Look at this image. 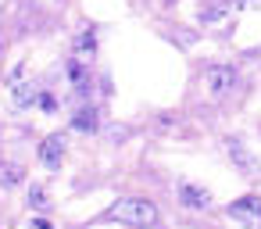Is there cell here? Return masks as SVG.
I'll list each match as a JSON object with an SVG mask.
<instances>
[{"label":"cell","instance_id":"cell-14","mask_svg":"<svg viewBox=\"0 0 261 229\" xmlns=\"http://www.w3.org/2000/svg\"><path fill=\"white\" fill-rule=\"evenodd\" d=\"M40 108H43V111H47V115H50V111H54V108H58V100H54V97H50V93H40Z\"/></svg>","mask_w":261,"mask_h":229},{"label":"cell","instance_id":"cell-1","mask_svg":"<svg viewBox=\"0 0 261 229\" xmlns=\"http://www.w3.org/2000/svg\"><path fill=\"white\" fill-rule=\"evenodd\" d=\"M108 222H122V225H129V229H150V225H158V208L150 204V200H143V197H122V200H115L111 208H108V215H104Z\"/></svg>","mask_w":261,"mask_h":229},{"label":"cell","instance_id":"cell-7","mask_svg":"<svg viewBox=\"0 0 261 229\" xmlns=\"http://www.w3.org/2000/svg\"><path fill=\"white\" fill-rule=\"evenodd\" d=\"M243 8V0H215V4H207L204 11H200V22L204 26H215V22H225L229 15H236Z\"/></svg>","mask_w":261,"mask_h":229},{"label":"cell","instance_id":"cell-9","mask_svg":"<svg viewBox=\"0 0 261 229\" xmlns=\"http://www.w3.org/2000/svg\"><path fill=\"white\" fill-rule=\"evenodd\" d=\"M25 179V168L11 158H0V186H18Z\"/></svg>","mask_w":261,"mask_h":229},{"label":"cell","instance_id":"cell-4","mask_svg":"<svg viewBox=\"0 0 261 229\" xmlns=\"http://www.w3.org/2000/svg\"><path fill=\"white\" fill-rule=\"evenodd\" d=\"M65 136L61 133H50L43 143H40V165L47 168V172H58L61 165H65Z\"/></svg>","mask_w":261,"mask_h":229},{"label":"cell","instance_id":"cell-12","mask_svg":"<svg viewBox=\"0 0 261 229\" xmlns=\"http://www.w3.org/2000/svg\"><path fill=\"white\" fill-rule=\"evenodd\" d=\"M68 79H72L75 93H86V86H90V75H86V65H83L79 58H72V61H68Z\"/></svg>","mask_w":261,"mask_h":229},{"label":"cell","instance_id":"cell-13","mask_svg":"<svg viewBox=\"0 0 261 229\" xmlns=\"http://www.w3.org/2000/svg\"><path fill=\"white\" fill-rule=\"evenodd\" d=\"M29 204H33V208H36V211H40V208H47V204H50V200H47V190H43V186H40V183H29Z\"/></svg>","mask_w":261,"mask_h":229},{"label":"cell","instance_id":"cell-5","mask_svg":"<svg viewBox=\"0 0 261 229\" xmlns=\"http://www.w3.org/2000/svg\"><path fill=\"white\" fill-rule=\"evenodd\" d=\"M179 204L190 208V211H207V208H211V193H207L204 186L182 179V183H179Z\"/></svg>","mask_w":261,"mask_h":229},{"label":"cell","instance_id":"cell-3","mask_svg":"<svg viewBox=\"0 0 261 229\" xmlns=\"http://www.w3.org/2000/svg\"><path fill=\"white\" fill-rule=\"evenodd\" d=\"M225 215L243 222V225H257L261 229V197L247 193V197H236L232 204H225Z\"/></svg>","mask_w":261,"mask_h":229},{"label":"cell","instance_id":"cell-6","mask_svg":"<svg viewBox=\"0 0 261 229\" xmlns=\"http://www.w3.org/2000/svg\"><path fill=\"white\" fill-rule=\"evenodd\" d=\"M236 79H240V75H236L232 65H211V68H207V90H211L215 97H218V93H229V90L236 86Z\"/></svg>","mask_w":261,"mask_h":229},{"label":"cell","instance_id":"cell-15","mask_svg":"<svg viewBox=\"0 0 261 229\" xmlns=\"http://www.w3.org/2000/svg\"><path fill=\"white\" fill-rule=\"evenodd\" d=\"M33 229H54V225H50L47 218H33Z\"/></svg>","mask_w":261,"mask_h":229},{"label":"cell","instance_id":"cell-2","mask_svg":"<svg viewBox=\"0 0 261 229\" xmlns=\"http://www.w3.org/2000/svg\"><path fill=\"white\" fill-rule=\"evenodd\" d=\"M222 143H225V154H229V161H232V168H236L240 175H257V172H261V161L250 154V147H247L240 136H225Z\"/></svg>","mask_w":261,"mask_h":229},{"label":"cell","instance_id":"cell-10","mask_svg":"<svg viewBox=\"0 0 261 229\" xmlns=\"http://www.w3.org/2000/svg\"><path fill=\"white\" fill-rule=\"evenodd\" d=\"M33 100H40V93H36L33 83H11V104L15 108H29Z\"/></svg>","mask_w":261,"mask_h":229},{"label":"cell","instance_id":"cell-8","mask_svg":"<svg viewBox=\"0 0 261 229\" xmlns=\"http://www.w3.org/2000/svg\"><path fill=\"white\" fill-rule=\"evenodd\" d=\"M72 129H79V133H97V129H100V115H97V108H93V104L75 108V115H72Z\"/></svg>","mask_w":261,"mask_h":229},{"label":"cell","instance_id":"cell-11","mask_svg":"<svg viewBox=\"0 0 261 229\" xmlns=\"http://www.w3.org/2000/svg\"><path fill=\"white\" fill-rule=\"evenodd\" d=\"M75 54H79L83 61H90V58L97 54V29H83V36L75 40Z\"/></svg>","mask_w":261,"mask_h":229}]
</instances>
